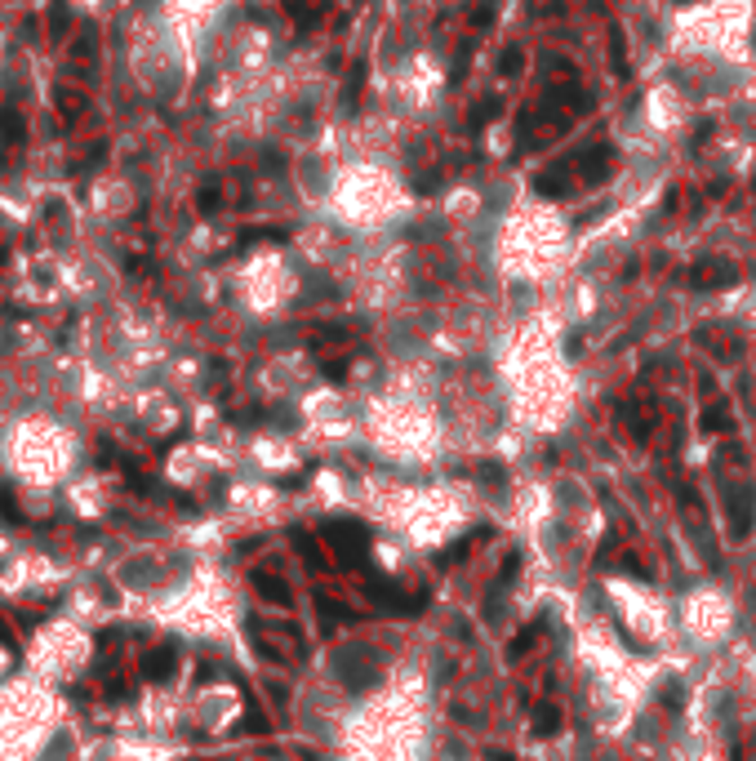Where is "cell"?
I'll use <instances>...</instances> for the list:
<instances>
[{
	"instance_id": "obj_7",
	"label": "cell",
	"mask_w": 756,
	"mask_h": 761,
	"mask_svg": "<svg viewBox=\"0 0 756 761\" xmlns=\"http://www.w3.org/2000/svg\"><path fill=\"white\" fill-rule=\"evenodd\" d=\"M703 428H708V432H730V410H726V405L708 410V414H703Z\"/></svg>"
},
{
	"instance_id": "obj_10",
	"label": "cell",
	"mask_w": 756,
	"mask_h": 761,
	"mask_svg": "<svg viewBox=\"0 0 756 761\" xmlns=\"http://www.w3.org/2000/svg\"><path fill=\"white\" fill-rule=\"evenodd\" d=\"M752 187H756V178H752Z\"/></svg>"
},
{
	"instance_id": "obj_2",
	"label": "cell",
	"mask_w": 756,
	"mask_h": 761,
	"mask_svg": "<svg viewBox=\"0 0 756 761\" xmlns=\"http://www.w3.org/2000/svg\"><path fill=\"white\" fill-rule=\"evenodd\" d=\"M739 281V267L730 258H703L690 267V285L694 290H730Z\"/></svg>"
},
{
	"instance_id": "obj_4",
	"label": "cell",
	"mask_w": 756,
	"mask_h": 761,
	"mask_svg": "<svg viewBox=\"0 0 756 761\" xmlns=\"http://www.w3.org/2000/svg\"><path fill=\"white\" fill-rule=\"evenodd\" d=\"M499 117H503V99H494V94H490V99H481V103H477V112L468 117V129H472V134H481V129L490 125V121H499Z\"/></svg>"
},
{
	"instance_id": "obj_5",
	"label": "cell",
	"mask_w": 756,
	"mask_h": 761,
	"mask_svg": "<svg viewBox=\"0 0 756 761\" xmlns=\"http://www.w3.org/2000/svg\"><path fill=\"white\" fill-rule=\"evenodd\" d=\"M361 90H365V63H357V67H352V76H348V90H343V112H357V99H361Z\"/></svg>"
},
{
	"instance_id": "obj_1",
	"label": "cell",
	"mask_w": 756,
	"mask_h": 761,
	"mask_svg": "<svg viewBox=\"0 0 756 761\" xmlns=\"http://www.w3.org/2000/svg\"><path fill=\"white\" fill-rule=\"evenodd\" d=\"M610 169H614V147L610 143H592V147H583L579 156H574V174L583 178V183H606L610 178Z\"/></svg>"
},
{
	"instance_id": "obj_6",
	"label": "cell",
	"mask_w": 756,
	"mask_h": 761,
	"mask_svg": "<svg viewBox=\"0 0 756 761\" xmlns=\"http://www.w3.org/2000/svg\"><path fill=\"white\" fill-rule=\"evenodd\" d=\"M499 72H503V76H520V72H525V49H520V45H503Z\"/></svg>"
},
{
	"instance_id": "obj_3",
	"label": "cell",
	"mask_w": 756,
	"mask_h": 761,
	"mask_svg": "<svg viewBox=\"0 0 756 761\" xmlns=\"http://www.w3.org/2000/svg\"><path fill=\"white\" fill-rule=\"evenodd\" d=\"M570 174H574V156H565V160L547 165V169L534 178V192H538V196H565V187H570Z\"/></svg>"
},
{
	"instance_id": "obj_8",
	"label": "cell",
	"mask_w": 756,
	"mask_h": 761,
	"mask_svg": "<svg viewBox=\"0 0 756 761\" xmlns=\"http://www.w3.org/2000/svg\"><path fill=\"white\" fill-rule=\"evenodd\" d=\"M490 27H494V4H481L472 13V31H490Z\"/></svg>"
},
{
	"instance_id": "obj_9",
	"label": "cell",
	"mask_w": 756,
	"mask_h": 761,
	"mask_svg": "<svg viewBox=\"0 0 756 761\" xmlns=\"http://www.w3.org/2000/svg\"><path fill=\"white\" fill-rule=\"evenodd\" d=\"M214 205H219V187L210 183V187L201 192V210H214Z\"/></svg>"
}]
</instances>
